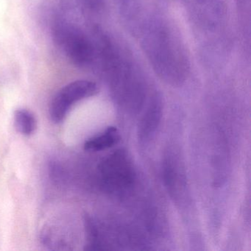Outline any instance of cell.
Here are the masks:
<instances>
[{
    "mask_svg": "<svg viewBox=\"0 0 251 251\" xmlns=\"http://www.w3.org/2000/svg\"><path fill=\"white\" fill-rule=\"evenodd\" d=\"M142 47L154 70L164 81L180 86L189 73V64L178 37L167 23L157 18L145 25Z\"/></svg>",
    "mask_w": 251,
    "mask_h": 251,
    "instance_id": "cell-1",
    "label": "cell"
},
{
    "mask_svg": "<svg viewBox=\"0 0 251 251\" xmlns=\"http://www.w3.org/2000/svg\"><path fill=\"white\" fill-rule=\"evenodd\" d=\"M101 66L117 104L129 112H138L146 98V86L131 58L116 45L104 57Z\"/></svg>",
    "mask_w": 251,
    "mask_h": 251,
    "instance_id": "cell-2",
    "label": "cell"
},
{
    "mask_svg": "<svg viewBox=\"0 0 251 251\" xmlns=\"http://www.w3.org/2000/svg\"><path fill=\"white\" fill-rule=\"evenodd\" d=\"M100 180L104 190L116 196L127 195L136 180V170L124 150L110 154L100 164Z\"/></svg>",
    "mask_w": 251,
    "mask_h": 251,
    "instance_id": "cell-3",
    "label": "cell"
},
{
    "mask_svg": "<svg viewBox=\"0 0 251 251\" xmlns=\"http://www.w3.org/2000/svg\"><path fill=\"white\" fill-rule=\"evenodd\" d=\"M54 38L69 61L77 67L92 65L97 58L96 47L84 33L66 23L55 26Z\"/></svg>",
    "mask_w": 251,
    "mask_h": 251,
    "instance_id": "cell-4",
    "label": "cell"
},
{
    "mask_svg": "<svg viewBox=\"0 0 251 251\" xmlns=\"http://www.w3.org/2000/svg\"><path fill=\"white\" fill-rule=\"evenodd\" d=\"M98 92V85L90 80H79L68 83L57 92L51 102V120L55 123H61L77 102L92 98Z\"/></svg>",
    "mask_w": 251,
    "mask_h": 251,
    "instance_id": "cell-5",
    "label": "cell"
},
{
    "mask_svg": "<svg viewBox=\"0 0 251 251\" xmlns=\"http://www.w3.org/2000/svg\"><path fill=\"white\" fill-rule=\"evenodd\" d=\"M162 177L171 199L178 205L185 203L188 197L186 171L180 152L176 148H168L164 154Z\"/></svg>",
    "mask_w": 251,
    "mask_h": 251,
    "instance_id": "cell-6",
    "label": "cell"
},
{
    "mask_svg": "<svg viewBox=\"0 0 251 251\" xmlns=\"http://www.w3.org/2000/svg\"><path fill=\"white\" fill-rule=\"evenodd\" d=\"M163 117L162 98L158 94L152 95L148 108L138 126V139L142 145L148 143L155 136Z\"/></svg>",
    "mask_w": 251,
    "mask_h": 251,
    "instance_id": "cell-7",
    "label": "cell"
},
{
    "mask_svg": "<svg viewBox=\"0 0 251 251\" xmlns=\"http://www.w3.org/2000/svg\"><path fill=\"white\" fill-rule=\"evenodd\" d=\"M192 5L196 8L197 13H200L202 18L206 17L207 26L212 27L216 26L219 19L223 17V0H191ZM196 13V14H197Z\"/></svg>",
    "mask_w": 251,
    "mask_h": 251,
    "instance_id": "cell-8",
    "label": "cell"
},
{
    "mask_svg": "<svg viewBox=\"0 0 251 251\" xmlns=\"http://www.w3.org/2000/svg\"><path fill=\"white\" fill-rule=\"evenodd\" d=\"M120 140V133L117 127H108L100 134L88 139L84 144V149L88 151H102L109 149L117 145Z\"/></svg>",
    "mask_w": 251,
    "mask_h": 251,
    "instance_id": "cell-9",
    "label": "cell"
},
{
    "mask_svg": "<svg viewBox=\"0 0 251 251\" xmlns=\"http://www.w3.org/2000/svg\"><path fill=\"white\" fill-rule=\"evenodd\" d=\"M16 128L24 136H31L37 129V120L31 111L19 108L14 112Z\"/></svg>",
    "mask_w": 251,
    "mask_h": 251,
    "instance_id": "cell-10",
    "label": "cell"
}]
</instances>
